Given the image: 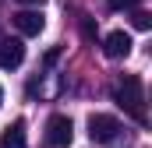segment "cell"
I'll list each match as a JSON object with an SVG mask.
<instances>
[{
    "label": "cell",
    "mask_w": 152,
    "mask_h": 148,
    "mask_svg": "<svg viewBox=\"0 0 152 148\" xmlns=\"http://www.w3.org/2000/svg\"><path fill=\"white\" fill-rule=\"evenodd\" d=\"M113 102L127 113L131 120H138V123L149 120V116H145V85H142L138 74H124V81L113 88Z\"/></svg>",
    "instance_id": "1"
},
{
    "label": "cell",
    "mask_w": 152,
    "mask_h": 148,
    "mask_svg": "<svg viewBox=\"0 0 152 148\" xmlns=\"http://www.w3.org/2000/svg\"><path fill=\"white\" fill-rule=\"evenodd\" d=\"M88 138L96 145H113L120 138V120L110 116V113H92L88 116Z\"/></svg>",
    "instance_id": "2"
},
{
    "label": "cell",
    "mask_w": 152,
    "mask_h": 148,
    "mask_svg": "<svg viewBox=\"0 0 152 148\" xmlns=\"http://www.w3.org/2000/svg\"><path fill=\"white\" fill-rule=\"evenodd\" d=\"M71 138H75V123H71V116L53 113V116L46 120V145H50V148H67Z\"/></svg>",
    "instance_id": "3"
},
{
    "label": "cell",
    "mask_w": 152,
    "mask_h": 148,
    "mask_svg": "<svg viewBox=\"0 0 152 148\" xmlns=\"http://www.w3.org/2000/svg\"><path fill=\"white\" fill-rule=\"evenodd\" d=\"M25 60V42L21 39H0V71H14Z\"/></svg>",
    "instance_id": "4"
},
{
    "label": "cell",
    "mask_w": 152,
    "mask_h": 148,
    "mask_svg": "<svg viewBox=\"0 0 152 148\" xmlns=\"http://www.w3.org/2000/svg\"><path fill=\"white\" fill-rule=\"evenodd\" d=\"M42 14H39V7H25V11H18L14 14V28L21 32V36H39L42 32Z\"/></svg>",
    "instance_id": "5"
},
{
    "label": "cell",
    "mask_w": 152,
    "mask_h": 148,
    "mask_svg": "<svg viewBox=\"0 0 152 148\" xmlns=\"http://www.w3.org/2000/svg\"><path fill=\"white\" fill-rule=\"evenodd\" d=\"M103 53H106L110 60L127 57V53H131V36H127V32H110V36L103 39Z\"/></svg>",
    "instance_id": "6"
},
{
    "label": "cell",
    "mask_w": 152,
    "mask_h": 148,
    "mask_svg": "<svg viewBox=\"0 0 152 148\" xmlns=\"http://www.w3.org/2000/svg\"><path fill=\"white\" fill-rule=\"evenodd\" d=\"M0 148H28V145H25V120H14V123L4 131Z\"/></svg>",
    "instance_id": "7"
},
{
    "label": "cell",
    "mask_w": 152,
    "mask_h": 148,
    "mask_svg": "<svg viewBox=\"0 0 152 148\" xmlns=\"http://www.w3.org/2000/svg\"><path fill=\"white\" fill-rule=\"evenodd\" d=\"M131 25H134L138 32H149L152 28V14L149 11H134V14H131Z\"/></svg>",
    "instance_id": "8"
},
{
    "label": "cell",
    "mask_w": 152,
    "mask_h": 148,
    "mask_svg": "<svg viewBox=\"0 0 152 148\" xmlns=\"http://www.w3.org/2000/svg\"><path fill=\"white\" fill-rule=\"evenodd\" d=\"M81 36L88 39V42H96V36H99V28H96V21H92V18H81Z\"/></svg>",
    "instance_id": "9"
},
{
    "label": "cell",
    "mask_w": 152,
    "mask_h": 148,
    "mask_svg": "<svg viewBox=\"0 0 152 148\" xmlns=\"http://www.w3.org/2000/svg\"><path fill=\"white\" fill-rule=\"evenodd\" d=\"M138 0H110V11H131Z\"/></svg>",
    "instance_id": "10"
},
{
    "label": "cell",
    "mask_w": 152,
    "mask_h": 148,
    "mask_svg": "<svg viewBox=\"0 0 152 148\" xmlns=\"http://www.w3.org/2000/svg\"><path fill=\"white\" fill-rule=\"evenodd\" d=\"M18 4H21V7H42L46 0H18Z\"/></svg>",
    "instance_id": "11"
},
{
    "label": "cell",
    "mask_w": 152,
    "mask_h": 148,
    "mask_svg": "<svg viewBox=\"0 0 152 148\" xmlns=\"http://www.w3.org/2000/svg\"><path fill=\"white\" fill-rule=\"evenodd\" d=\"M0 106H4V88H0Z\"/></svg>",
    "instance_id": "12"
}]
</instances>
